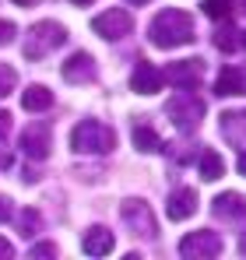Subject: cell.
Returning <instances> with one entry per match:
<instances>
[{"label": "cell", "instance_id": "obj_1", "mask_svg": "<svg viewBox=\"0 0 246 260\" xmlns=\"http://www.w3.org/2000/svg\"><path fill=\"white\" fill-rule=\"evenodd\" d=\"M194 36H197V25L179 7L159 11L151 18V25H148V39H151V46H159V49H179V46L194 43Z\"/></svg>", "mask_w": 246, "mask_h": 260}, {"label": "cell", "instance_id": "obj_22", "mask_svg": "<svg viewBox=\"0 0 246 260\" xmlns=\"http://www.w3.org/2000/svg\"><path fill=\"white\" fill-rule=\"evenodd\" d=\"M236 36H239V32L225 25V28H218V32H214V46H218V49H225V53H232L236 46H243V39H236Z\"/></svg>", "mask_w": 246, "mask_h": 260}, {"label": "cell", "instance_id": "obj_27", "mask_svg": "<svg viewBox=\"0 0 246 260\" xmlns=\"http://www.w3.org/2000/svg\"><path fill=\"white\" fill-rule=\"evenodd\" d=\"M7 218H11V201H7V197L0 193V225H4Z\"/></svg>", "mask_w": 246, "mask_h": 260}, {"label": "cell", "instance_id": "obj_18", "mask_svg": "<svg viewBox=\"0 0 246 260\" xmlns=\"http://www.w3.org/2000/svg\"><path fill=\"white\" fill-rule=\"evenodd\" d=\"M134 148H141V151H165L162 137L148 127V123H137L134 127Z\"/></svg>", "mask_w": 246, "mask_h": 260}, {"label": "cell", "instance_id": "obj_24", "mask_svg": "<svg viewBox=\"0 0 246 260\" xmlns=\"http://www.w3.org/2000/svg\"><path fill=\"white\" fill-rule=\"evenodd\" d=\"M7 130H11V113H7V109H0V166H4V169L11 166V158L4 155V144H7Z\"/></svg>", "mask_w": 246, "mask_h": 260}, {"label": "cell", "instance_id": "obj_13", "mask_svg": "<svg viewBox=\"0 0 246 260\" xmlns=\"http://www.w3.org/2000/svg\"><path fill=\"white\" fill-rule=\"evenodd\" d=\"M214 215L222 218V221H243L246 218V197L236 193V190L218 193V197H214Z\"/></svg>", "mask_w": 246, "mask_h": 260}, {"label": "cell", "instance_id": "obj_2", "mask_svg": "<svg viewBox=\"0 0 246 260\" xmlns=\"http://www.w3.org/2000/svg\"><path fill=\"white\" fill-rule=\"evenodd\" d=\"M71 148L78 155H106V151L116 148V134L102 120H81L78 127L71 130Z\"/></svg>", "mask_w": 246, "mask_h": 260}, {"label": "cell", "instance_id": "obj_12", "mask_svg": "<svg viewBox=\"0 0 246 260\" xmlns=\"http://www.w3.org/2000/svg\"><path fill=\"white\" fill-rule=\"evenodd\" d=\"M194 211H197V193H194L190 186H179V190L169 193V201H165V215L172 218V221H187Z\"/></svg>", "mask_w": 246, "mask_h": 260}, {"label": "cell", "instance_id": "obj_17", "mask_svg": "<svg viewBox=\"0 0 246 260\" xmlns=\"http://www.w3.org/2000/svg\"><path fill=\"white\" fill-rule=\"evenodd\" d=\"M21 106L28 109V113H42V109H49L53 106V91L42 85H28L21 91Z\"/></svg>", "mask_w": 246, "mask_h": 260}, {"label": "cell", "instance_id": "obj_7", "mask_svg": "<svg viewBox=\"0 0 246 260\" xmlns=\"http://www.w3.org/2000/svg\"><path fill=\"white\" fill-rule=\"evenodd\" d=\"M222 236L218 232H211V229H201V232H190V236H183L179 239V253L183 257H218L222 253Z\"/></svg>", "mask_w": 246, "mask_h": 260}, {"label": "cell", "instance_id": "obj_35", "mask_svg": "<svg viewBox=\"0 0 246 260\" xmlns=\"http://www.w3.org/2000/svg\"><path fill=\"white\" fill-rule=\"evenodd\" d=\"M243 46H246V36H243Z\"/></svg>", "mask_w": 246, "mask_h": 260}, {"label": "cell", "instance_id": "obj_4", "mask_svg": "<svg viewBox=\"0 0 246 260\" xmlns=\"http://www.w3.org/2000/svg\"><path fill=\"white\" fill-rule=\"evenodd\" d=\"M165 113H169V120L176 123V130H183V134H190V130L201 127V116H204V102L190 91V88H176V95L165 102Z\"/></svg>", "mask_w": 246, "mask_h": 260}, {"label": "cell", "instance_id": "obj_31", "mask_svg": "<svg viewBox=\"0 0 246 260\" xmlns=\"http://www.w3.org/2000/svg\"><path fill=\"white\" fill-rule=\"evenodd\" d=\"M239 253H243V257H246V236H243V239H239Z\"/></svg>", "mask_w": 246, "mask_h": 260}, {"label": "cell", "instance_id": "obj_28", "mask_svg": "<svg viewBox=\"0 0 246 260\" xmlns=\"http://www.w3.org/2000/svg\"><path fill=\"white\" fill-rule=\"evenodd\" d=\"M0 257H4V260H7V257H14V246H11L7 239H0Z\"/></svg>", "mask_w": 246, "mask_h": 260}, {"label": "cell", "instance_id": "obj_20", "mask_svg": "<svg viewBox=\"0 0 246 260\" xmlns=\"http://www.w3.org/2000/svg\"><path fill=\"white\" fill-rule=\"evenodd\" d=\"M201 7H204L207 18H214V21H229L232 18V0H204Z\"/></svg>", "mask_w": 246, "mask_h": 260}, {"label": "cell", "instance_id": "obj_11", "mask_svg": "<svg viewBox=\"0 0 246 260\" xmlns=\"http://www.w3.org/2000/svg\"><path fill=\"white\" fill-rule=\"evenodd\" d=\"M165 74L155 67V63H148V60H137V67H134V74H130V85L134 91H141V95H155L159 88H162Z\"/></svg>", "mask_w": 246, "mask_h": 260}, {"label": "cell", "instance_id": "obj_16", "mask_svg": "<svg viewBox=\"0 0 246 260\" xmlns=\"http://www.w3.org/2000/svg\"><path fill=\"white\" fill-rule=\"evenodd\" d=\"M218 95H246V71L239 67H222L218 81H214Z\"/></svg>", "mask_w": 246, "mask_h": 260}, {"label": "cell", "instance_id": "obj_8", "mask_svg": "<svg viewBox=\"0 0 246 260\" xmlns=\"http://www.w3.org/2000/svg\"><path fill=\"white\" fill-rule=\"evenodd\" d=\"M120 215H123V221L134 229V236H144V239H155V236H159L155 215H151V208H148L144 201H123Z\"/></svg>", "mask_w": 246, "mask_h": 260}, {"label": "cell", "instance_id": "obj_26", "mask_svg": "<svg viewBox=\"0 0 246 260\" xmlns=\"http://www.w3.org/2000/svg\"><path fill=\"white\" fill-rule=\"evenodd\" d=\"M32 257H56V246L53 243H39V246H32Z\"/></svg>", "mask_w": 246, "mask_h": 260}, {"label": "cell", "instance_id": "obj_25", "mask_svg": "<svg viewBox=\"0 0 246 260\" xmlns=\"http://www.w3.org/2000/svg\"><path fill=\"white\" fill-rule=\"evenodd\" d=\"M14 36H18V28H14V21H7V18H0V49L4 46L14 43Z\"/></svg>", "mask_w": 246, "mask_h": 260}, {"label": "cell", "instance_id": "obj_29", "mask_svg": "<svg viewBox=\"0 0 246 260\" xmlns=\"http://www.w3.org/2000/svg\"><path fill=\"white\" fill-rule=\"evenodd\" d=\"M18 7H32V4H39V0H14Z\"/></svg>", "mask_w": 246, "mask_h": 260}, {"label": "cell", "instance_id": "obj_5", "mask_svg": "<svg viewBox=\"0 0 246 260\" xmlns=\"http://www.w3.org/2000/svg\"><path fill=\"white\" fill-rule=\"evenodd\" d=\"M91 32L102 36L106 43H120V39H127L134 32V18L123 7H109V11H102V14L91 18Z\"/></svg>", "mask_w": 246, "mask_h": 260}, {"label": "cell", "instance_id": "obj_3", "mask_svg": "<svg viewBox=\"0 0 246 260\" xmlns=\"http://www.w3.org/2000/svg\"><path fill=\"white\" fill-rule=\"evenodd\" d=\"M67 43V28L60 21H36L25 36V60H42Z\"/></svg>", "mask_w": 246, "mask_h": 260}, {"label": "cell", "instance_id": "obj_23", "mask_svg": "<svg viewBox=\"0 0 246 260\" xmlns=\"http://www.w3.org/2000/svg\"><path fill=\"white\" fill-rule=\"evenodd\" d=\"M14 85H18L14 67H11V63H0V99H4V95H11V91H14Z\"/></svg>", "mask_w": 246, "mask_h": 260}, {"label": "cell", "instance_id": "obj_15", "mask_svg": "<svg viewBox=\"0 0 246 260\" xmlns=\"http://www.w3.org/2000/svg\"><path fill=\"white\" fill-rule=\"evenodd\" d=\"M81 250L88 257H106L109 250H113V232L109 229H102V225H95V229H88L81 239Z\"/></svg>", "mask_w": 246, "mask_h": 260}, {"label": "cell", "instance_id": "obj_9", "mask_svg": "<svg viewBox=\"0 0 246 260\" xmlns=\"http://www.w3.org/2000/svg\"><path fill=\"white\" fill-rule=\"evenodd\" d=\"M165 74V85L172 88H194L201 85V74H204V60H176V63H169L162 71Z\"/></svg>", "mask_w": 246, "mask_h": 260}, {"label": "cell", "instance_id": "obj_10", "mask_svg": "<svg viewBox=\"0 0 246 260\" xmlns=\"http://www.w3.org/2000/svg\"><path fill=\"white\" fill-rule=\"evenodd\" d=\"M60 74H64V81H71V85H91V81L99 78V67H95L91 53H74V56L60 67Z\"/></svg>", "mask_w": 246, "mask_h": 260}, {"label": "cell", "instance_id": "obj_21", "mask_svg": "<svg viewBox=\"0 0 246 260\" xmlns=\"http://www.w3.org/2000/svg\"><path fill=\"white\" fill-rule=\"evenodd\" d=\"M18 229H21V236H36V232L42 229L39 211H36V208H25V211L18 215Z\"/></svg>", "mask_w": 246, "mask_h": 260}, {"label": "cell", "instance_id": "obj_34", "mask_svg": "<svg viewBox=\"0 0 246 260\" xmlns=\"http://www.w3.org/2000/svg\"><path fill=\"white\" fill-rule=\"evenodd\" d=\"M243 11H246V0H243Z\"/></svg>", "mask_w": 246, "mask_h": 260}, {"label": "cell", "instance_id": "obj_30", "mask_svg": "<svg viewBox=\"0 0 246 260\" xmlns=\"http://www.w3.org/2000/svg\"><path fill=\"white\" fill-rule=\"evenodd\" d=\"M239 173L246 176V151H243V155H239Z\"/></svg>", "mask_w": 246, "mask_h": 260}, {"label": "cell", "instance_id": "obj_19", "mask_svg": "<svg viewBox=\"0 0 246 260\" xmlns=\"http://www.w3.org/2000/svg\"><path fill=\"white\" fill-rule=\"evenodd\" d=\"M218 176H225V162H222V155L218 151H201V179H207V183H214Z\"/></svg>", "mask_w": 246, "mask_h": 260}, {"label": "cell", "instance_id": "obj_14", "mask_svg": "<svg viewBox=\"0 0 246 260\" xmlns=\"http://www.w3.org/2000/svg\"><path fill=\"white\" fill-rule=\"evenodd\" d=\"M218 127H222V137H225L232 148L246 151V113H222Z\"/></svg>", "mask_w": 246, "mask_h": 260}, {"label": "cell", "instance_id": "obj_32", "mask_svg": "<svg viewBox=\"0 0 246 260\" xmlns=\"http://www.w3.org/2000/svg\"><path fill=\"white\" fill-rule=\"evenodd\" d=\"M71 4H78V7H88V4H91V0H71Z\"/></svg>", "mask_w": 246, "mask_h": 260}, {"label": "cell", "instance_id": "obj_33", "mask_svg": "<svg viewBox=\"0 0 246 260\" xmlns=\"http://www.w3.org/2000/svg\"><path fill=\"white\" fill-rule=\"evenodd\" d=\"M127 4H148V0H127Z\"/></svg>", "mask_w": 246, "mask_h": 260}, {"label": "cell", "instance_id": "obj_6", "mask_svg": "<svg viewBox=\"0 0 246 260\" xmlns=\"http://www.w3.org/2000/svg\"><path fill=\"white\" fill-rule=\"evenodd\" d=\"M49 148H53V130H49L46 120H36V123H28V127L21 130V151H25V158L42 162L49 155Z\"/></svg>", "mask_w": 246, "mask_h": 260}]
</instances>
